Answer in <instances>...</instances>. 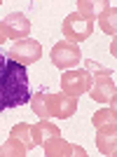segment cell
I'll return each instance as SVG.
<instances>
[{
	"label": "cell",
	"instance_id": "cell-18",
	"mask_svg": "<svg viewBox=\"0 0 117 157\" xmlns=\"http://www.w3.org/2000/svg\"><path fill=\"white\" fill-rule=\"evenodd\" d=\"M82 63H85V71L91 75V80H96V78H110V75H112L110 68H103V66L96 63L94 59H87V61H82Z\"/></svg>",
	"mask_w": 117,
	"mask_h": 157
},
{
	"label": "cell",
	"instance_id": "cell-10",
	"mask_svg": "<svg viewBox=\"0 0 117 157\" xmlns=\"http://www.w3.org/2000/svg\"><path fill=\"white\" fill-rule=\"evenodd\" d=\"M31 134H33V143L42 145V143H47L49 138L61 136V129H58L56 124H52L49 120H40L38 124H31Z\"/></svg>",
	"mask_w": 117,
	"mask_h": 157
},
{
	"label": "cell",
	"instance_id": "cell-17",
	"mask_svg": "<svg viewBox=\"0 0 117 157\" xmlns=\"http://www.w3.org/2000/svg\"><path fill=\"white\" fill-rule=\"evenodd\" d=\"M9 136H17L21 143L28 148V150H33V148H35V143H33V134H31V124H28V122H19L17 127H12Z\"/></svg>",
	"mask_w": 117,
	"mask_h": 157
},
{
	"label": "cell",
	"instance_id": "cell-8",
	"mask_svg": "<svg viewBox=\"0 0 117 157\" xmlns=\"http://www.w3.org/2000/svg\"><path fill=\"white\" fill-rule=\"evenodd\" d=\"M115 94H117V87H115L112 75L110 78H96L89 87V96L94 98V101H101V103L110 101V103L115 105Z\"/></svg>",
	"mask_w": 117,
	"mask_h": 157
},
{
	"label": "cell",
	"instance_id": "cell-4",
	"mask_svg": "<svg viewBox=\"0 0 117 157\" xmlns=\"http://www.w3.org/2000/svg\"><path fill=\"white\" fill-rule=\"evenodd\" d=\"M61 31H63V38L68 40V42H82V40H87L94 33V21H87L82 19L77 12L68 14L63 19V24H61Z\"/></svg>",
	"mask_w": 117,
	"mask_h": 157
},
{
	"label": "cell",
	"instance_id": "cell-14",
	"mask_svg": "<svg viewBox=\"0 0 117 157\" xmlns=\"http://www.w3.org/2000/svg\"><path fill=\"white\" fill-rule=\"evenodd\" d=\"M31 108L33 113L38 115L40 120H49V113H47V89H38L35 94H31Z\"/></svg>",
	"mask_w": 117,
	"mask_h": 157
},
{
	"label": "cell",
	"instance_id": "cell-21",
	"mask_svg": "<svg viewBox=\"0 0 117 157\" xmlns=\"http://www.w3.org/2000/svg\"><path fill=\"white\" fill-rule=\"evenodd\" d=\"M0 5H2V2H0Z\"/></svg>",
	"mask_w": 117,
	"mask_h": 157
},
{
	"label": "cell",
	"instance_id": "cell-11",
	"mask_svg": "<svg viewBox=\"0 0 117 157\" xmlns=\"http://www.w3.org/2000/svg\"><path fill=\"white\" fill-rule=\"evenodd\" d=\"M96 19H98L101 31L115 38V33H117V24H115V21H117V10H115V5H112V2H108V5H105V10L98 14Z\"/></svg>",
	"mask_w": 117,
	"mask_h": 157
},
{
	"label": "cell",
	"instance_id": "cell-12",
	"mask_svg": "<svg viewBox=\"0 0 117 157\" xmlns=\"http://www.w3.org/2000/svg\"><path fill=\"white\" fill-rule=\"evenodd\" d=\"M42 148H45V155H49V157H68L73 152V145L68 141H63L61 136L49 138L47 143H42Z\"/></svg>",
	"mask_w": 117,
	"mask_h": 157
},
{
	"label": "cell",
	"instance_id": "cell-19",
	"mask_svg": "<svg viewBox=\"0 0 117 157\" xmlns=\"http://www.w3.org/2000/svg\"><path fill=\"white\" fill-rule=\"evenodd\" d=\"M70 155H77V157H85L87 152H85V148H80V145H73V152Z\"/></svg>",
	"mask_w": 117,
	"mask_h": 157
},
{
	"label": "cell",
	"instance_id": "cell-7",
	"mask_svg": "<svg viewBox=\"0 0 117 157\" xmlns=\"http://www.w3.org/2000/svg\"><path fill=\"white\" fill-rule=\"evenodd\" d=\"M0 33L5 35V40H26L31 33V21L26 14L12 12L0 21Z\"/></svg>",
	"mask_w": 117,
	"mask_h": 157
},
{
	"label": "cell",
	"instance_id": "cell-6",
	"mask_svg": "<svg viewBox=\"0 0 117 157\" xmlns=\"http://www.w3.org/2000/svg\"><path fill=\"white\" fill-rule=\"evenodd\" d=\"M77 110V98L75 96H68L63 92H47V113L49 117H56V120H68L75 115Z\"/></svg>",
	"mask_w": 117,
	"mask_h": 157
},
{
	"label": "cell",
	"instance_id": "cell-15",
	"mask_svg": "<svg viewBox=\"0 0 117 157\" xmlns=\"http://www.w3.org/2000/svg\"><path fill=\"white\" fill-rule=\"evenodd\" d=\"M91 124L96 127H115L117 124V110L115 105H110V108H103V110H96L94 113V117H91Z\"/></svg>",
	"mask_w": 117,
	"mask_h": 157
},
{
	"label": "cell",
	"instance_id": "cell-1",
	"mask_svg": "<svg viewBox=\"0 0 117 157\" xmlns=\"http://www.w3.org/2000/svg\"><path fill=\"white\" fill-rule=\"evenodd\" d=\"M31 101L26 66L12 61L0 52V113Z\"/></svg>",
	"mask_w": 117,
	"mask_h": 157
},
{
	"label": "cell",
	"instance_id": "cell-3",
	"mask_svg": "<svg viewBox=\"0 0 117 157\" xmlns=\"http://www.w3.org/2000/svg\"><path fill=\"white\" fill-rule=\"evenodd\" d=\"M91 75L85 71V68H80V71H75V68H70V71H66L63 75H61V92L68 94V96H82V94L89 92L91 87Z\"/></svg>",
	"mask_w": 117,
	"mask_h": 157
},
{
	"label": "cell",
	"instance_id": "cell-2",
	"mask_svg": "<svg viewBox=\"0 0 117 157\" xmlns=\"http://www.w3.org/2000/svg\"><path fill=\"white\" fill-rule=\"evenodd\" d=\"M7 56L12 61H17V63L21 66H31V63H38L40 56H42V45H40L38 40H17L9 49H7Z\"/></svg>",
	"mask_w": 117,
	"mask_h": 157
},
{
	"label": "cell",
	"instance_id": "cell-20",
	"mask_svg": "<svg viewBox=\"0 0 117 157\" xmlns=\"http://www.w3.org/2000/svg\"><path fill=\"white\" fill-rule=\"evenodd\" d=\"M2 42H5V35H2V33H0V45H2Z\"/></svg>",
	"mask_w": 117,
	"mask_h": 157
},
{
	"label": "cell",
	"instance_id": "cell-16",
	"mask_svg": "<svg viewBox=\"0 0 117 157\" xmlns=\"http://www.w3.org/2000/svg\"><path fill=\"white\" fill-rule=\"evenodd\" d=\"M26 152H28V148L17 136H9L5 145H0V155H5V157H21V155H26Z\"/></svg>",
	"mask_w": 117,
	"mask_h": 157
},
{
	"label": "cell",
	"instance_id": "cell-5",
	"mask_svg": "<svg viewBox=\"0 0 117 157\" xmlns=\"http://www.w3.org/2000/svg\"><path fill=\"white\" fill-rule=\"evenodd\" d=\"M80 61H82V52H80V47L75 42L63 40V42H56L52 47V63L61 71H70Z\"/></svg>",
	"mask_w": 117,
	"mask_h": 157
},
{
	"label": "cell",
	"instance_id": "cell-9",
	"mask_svg": "<svg viewBox=\"0 0 117 157\" xmlns=\"http://www.w3.org/2000/svg\"><path fill=\"white\" fill-rule=\"evenodd\" d=\"M115 131H117V124L115 127H98L96 129V148L103 152V155H110V157L117 155V136H115Z\"/></svg>",
	"mask_w": 117,
	"mask_h": 157
},
{
	"label": "cell",
	"instance_id": "cell-13",
	"mask_svg": "<svg viewBox=\"0 0 117 157\" xmlns=\"http://www.w3.org/2000/svg\"><path fill=\"white\" fill-rule=\"evenodd\" d=\"M77 5V14L82 17V19H87V21H94L98 17V14L105 10V5L108 2H94V0H77L75 2Z\"/></svg>",
	"mask_w": 117,
	"mask_h": 157
}]
</instances>
